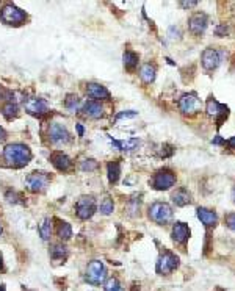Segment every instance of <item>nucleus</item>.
I'll return each mask as SVG.
<instances>
[{
    "label": "nucleus",
    "instance_id": "obj_1",
    "mask_svg": "<svg viewBox=\"0 0 235 291\" xmlns=\"http://www.w3.org/2000/svg\"><path fill=\"white\" fill-rule=\"evenodd\" d=\"M31 160V150L25 144H8L3 149V161L10 168H24Z\"/></svg>",
    "mask_w": 235,
    "mask_h": 291
},
{
    "label": "nucleus",
    "instance_id": "obj_2",
    "mask_svg": "<svg viewBox=\"0 0 235 291\" xmlns=\"http://www.w3.org/2000/svg\"><path fill=\"white\" fill-rule=\"evenodd\" d=\"M107 279V268L100 260H93L87 264L85 280L91 285H102Z\"/></svg>",
    "mask_w": 235,
    "mask_h": 291
},
{
    "label": "nucleus",
    "instance_id": "obj_3",
    "mask_svg": "<svg viewBox=\"0 0 235 291\" xmlns=\"http://www.w3.org/2000/svg\"><path fill=\"white\" fill-rule=\"evenodd\" d=\"M149 218L155 224L165 226L173 219V208L165 202H155L149 207Z\"/></svg>",
    "mask_w": 235,
    "mask_h": 291
},
{
    "label": "nucleus",
    "instance_id": "obj_4",
    "mask_svg": "<svg viewBox=\"0 0 235 291\" xmlns=\"http://www.w3.org/2000/svg\"><path fill=\"white\" fill-rule=\"evenodd\" d=\"M0 19L6 25H21L27 21V13L16 5H5L0 11Z\"/></svg>",
    "mask_w": 235,
    "mask_h": 291
},
{
    "label": "nucleus",
    "instance_id": "obj_5",
    "mask_svg": "<svg viewBox=\"0 0 235 291\" xmlns=\"http://www.w3.org/2000/svg\"><path fill=\"white\" fill-rule=\"evenodd\" d=\"M177 266H179V257L170 251H163V254L158 257L155 269L160 276H168L174 269H177Z\"/></svg>",
    "mask_w": 235,
    "mask_h": 291
},
{
    "label": "nucleus",
    "instance_id": "obj_6",
    "mask_svg": "<svg viewBox=\"0 0 235 291\" xmlns=\"http://www.w3.org/2000/svg\"><path fill=\"white\" fill-rule=\"evenodd\" d=\"M50 177L46 173H31L25 178V186L31 193H43L47 190Z\"/></svg>",
    "mask_w": 235,
    "mask_h": 291
},
{
    "label": "nucleus",
    "instance_id": "obj_7",
    "mask_svg": "<svg viewBox=\"0 0 235 291\" xmlns=\"http://www.w3.org/2000/svg\"><path fill=\"white\" fill-rule=\"evenodd\" d=\"M174 183H176V174L170 169L158 171V173L152 178V186H154V190H157V191L170 190V188L174 186Z\"/></svg>",
    "mask_w": 235,
    "mask_h": 291
},
{
    "label": "nucleus",
    "instance_id": "obj_8",
    "mask_svg": "<svg viewBox=\"0 0 235 291\" xmlns=\"http://www.w3.org/2000/svg\"><path fill=\"white\" fill-rule=\"evenodd\" d=\"M206 111H207V115L210 116V117H215L216 119V127H221V124L229 116V108L226 107V105L218 104V102L213 97L207 100Z\"/></svg>",
    "mask_w": 235,
    "mask_h": 291
},
{
    "label": "nucleus",
    "instance_id": "obj_9",
    "mask_svg": "<svg viewBox=\"0 0 235 291\" xmlns=\"http://www.w3.org/2000/svg\"><path fill=\"white\" fill-rule=\"evenodd\" d=\"M75 211L80 219H89L96 211V201L93 196H82L75 204Z\"/></svg>",
    "mask_w": 235,
    "mask_h": 291
},
{
    "label": "nucleus",
    "instance_id": "obj_10",
    "mask_svg": "<svg viewBox=\"0 0 235 291\" xmlns=\"http://www.w3.org/2000/svg\"><path fill=\"white\" fill-rule=\"evenodd\" d=\"M221 59H223V54L220 50H216L213 47H208L206 49L203 55H201V61H203V67L207 72H212L215 71L218 66L221 64Z\"/></svg>",
    "mask_w": 235,
    "mask_h": 291
},
{
    "label": "nucleus",
    "instance_id": "obj_11",
    "mask_svg": "<svg viewBox=\"0 0 235 291\" xmlns=\"http://www.w3.org/2000/svg\"><path fill=\"white\" fill-rule=\"evenodd\" d=\"M203 102L196 94H185L179 99V110L183 115H196L201 111Z\"/></svg>",
    "mask_w": 235,
    "mask_h": 291
},
{
    "label": "nucleus",
    "instance_id": "obj_12",
    "mask_svg": "<svg viewBox=\"0 0 235 291\" xmlns=\"http://www.w3.org/2000/svg\"><path fill=\"white\" fill-rule=\"evenodd\" d=\"M24 108L27 110V113L36 117H43L49 113V107L47 102L44 99H38V97H29L24 100Z\"/></svg>",
    "mask_w": 235,
    "mask_h": 291
},
{
    "label": "nucleus",
    "instance_id": "obj_13",
    "mask_svg": "<svg viewBox=\"0 0 235 291\" xmlns=\"http://www.w3.org/2000/svg\"><path fill=\"white\" fill-rule=\"evenodd\" d=\"M49 138L54 144H66L71 141V133L63 124L54 122L49 128Z\"/></svg>",
    "mask_w": 235,
    "mask_h": 291
},
{
    "label": "nucleus",
    "instance_id": "obj_14",
    "mask_svg": "<svg viewBox=\"0 0 235 291\" xmlns=\"http://www.w3.org/2000/svg\"><path fill=\"white\" fill-rule=\"evenodd\" d=\"M207 24H208V18L204 13H196L193 14L190 21H188V29L193 35H203L207 29Z\"/></svg>",
    "mask_w": 235,
    "mask_h": 291
},
{
    "label": "nucleus",
    "instance_id": "obj_15",
    "mask_svg": "<svg viewBox=\"0 0 235 291\" xmlns=\"http://www.w3.org/2000/svg\"><path fill=\"white\" fill-rule=\"evenodd\" d=\"M171 235H173L174 243L185 244L188 241V238H190V227L187 224H183V222H176Z\"/></svg>",
    "mask_w": 235,
    "mask_h": 291
},
{
    "label": "nucleus",
    "instance_id": "obj_16",
    "mask_svg": "<svg viewBox=\"0 0 235 291\" xmlns=\"http://www.w3.org/2000/svg\"><path fill=\"white\" fill-rule=\"evenodd\" d=\"M82 115L91 119H99L104 116V107L100 105V102L89 100L82 107Z\"/></svg>",
    "mask_w": 235,
    "mask_h": 291
},
{
    "label": "nucleus",
    "instance_id": "obj_17",
    "mask_svg": "<svg viewBox=\"0 0 235 291\" xmlns=\"http://www.w3.org/2000/svg\"><path fill=\"white\" fill-rule=\"evenodd\" d=\"M196 215L199 218V221L203 222V224L207 227V229H210V227H215L216 226V222H218V216H216V213L213 210H208V208H204V207H199L196 210Z\"/></svg>",
    "mask_w": 235,
    "mask_h": 291
},
{
    "label": "nucleus",
    "instance_id": "obj_18",
    "mask_svg": "<svg viewBox=\"0 0 235 291\" xmlns=\"http://www.w3.org/2000/svg\"><path fill=\"white\" fill-rule=\"evenodd\" d=\"M87 94L89 97L93 99H105V100H110V91H108L105 87L99 83H88L87 87Z\"/></svg>",
    "mask_w": 235,
    "mask_h": 291
},
{
    "label": "nucleus",
    "instance_id": "obj_19",
    "mask_svg": "<svg viewBox=\"0 0 235 291\" xmlns=\"http://www.w3.org/2000/svg\"><path fill=\"white\" fill-rule=\"evenodd\" d=\"M171 198H173V202L177 205V207H185V205H188L191 202V194L187 188H183V186L177 188V190L173 193Z\"/></svg>",
    "mask_w": 235,
    "mask_h": 291
},
{
    "label": "nucleus",
    "instance_id": "obj_20",
    "mask_svg": "<svg viewBox=\"0 0 235 291\" xmlns=\"http://www.w3.org/2000/svg\"><path fill=\"white\" fill-rule=\"evenodd\" d=\"M50 161L58 171H68L71 168V160L68 155H64L63 152H55L50 155Z\"/></svg>",
    "mask_w": 235,
    "mask_h": 291
},
{
    "label": "nucleus",
    "instance_id": "obj_21",
    "mask_svg": "<svg viewBox=\"0 0 235 291\" xmlns=\"http://www.w3.org/2000/svg\"><path fill=\"white\" fill-rule=\"evenodd\" d=\"M49 255L50 259L55 260V262H64L66 259H68V247H66L64 244H52V247H50L49 251Z\"/></svg>",
    "mask_w": 235,
    "mask_h": 291
},
{
    "label": "nucleus",
    "instance_id": "obj_22",
    "mask_svg": "<svg viewBox=\"0 0 235 291\" xmlns=\"http://www.w3.org/2000/svg\"><path fill=\"white\" fill-rule=\"evenodd\" d=\"M122 63L127 71H135L138 66V55L135 52H132V50H125L122 55Z\"/></svg>",
    "mask_w": 235,
    "mask_h": 291
},
{
    "label": "nucleus",
    "instance_id": "obj_23",
    "mask_svg": "<svg viewBox=\"0 0 235 291\" xmlns=\"http://www.w3.org/2000/svg\"><path fill=\"white\" fill-rule=\"evenodd\" d=\"M107 173H108V180H110L112 185L119 180V174H121L119 161H110V163L107 165Z\"/></svg>",
    "mask_w": 235,
    "mask_h": 291
},
{
    "label": "nucleus",
    "instance_id": "obj_24",
    "mask_svg": "<svg viewBox=\"0 0 235 291\" xmlns=\"http://www.w3.org/2000/svg\"><path fill=\"white\" fill-rule=\"evenodd\" d=\"M140 77H141V80L145 82V83H152L155 80V66L152 64H145L141 67V71H140Z\"/></svg>",
    "mask_w": 235,
    "mask_h": 291
},
{
    "label": "nucleus",
    "instance_id": "obj_25",
    "mask_svg": "<svg viewBox=\"0 0 235 291\" xmlns=\"http://www.w3.org/2000/svg\"><path fill=\"white\" fill-rule=\"evenodd\" d=\"M113 146L121 150H133L140 144L138 138H129V140H122V141H118V140H112Z\"/></svg>",
    "mask_w": 235,
    "mask_h": 291
},
{
    "label": "nucleus",
    "instance_id": "obj_26",
    "mask_svg": "<svg viewBox=\"0 0 235 291\" xmlns=\"http://www.w3.org/2000/svg\"><path fill=\"white\" fill-rule=\"evenodd\" d=\"M57 235H58V238H60V239H64V241L72 236V229H71V226L68 224V222H63V221L58 222Z\"/></svg>",
    "mask_w": 235,
    "mask_h": 291
},
{
    "label": "nucleus",
    "instance_id": "obj_27",
    "mask_svg": "<svg viewBox=\"0 0 235 291\" xmlns=\"http://www.w3.org/2000/svg\"><path fill=\"white\" fill-rule=\"evenodd\" d=\"M38 230H39L41 238H43V239H50V236H52V219L46 218V219L39 224Z\"/></svg>",
    "mask_w": 235,
    "mask_h": 291
},
{
    "label": "nucleus",
    "instance_id": "obj_28",
    "mask_svg": "<svg viewBox=\"0 0 235 291\" xmlns=\"http://www.w3.org/2000/svg\"><path fill=\"white\" fill-rule=\"evenodd\" d=\"M64 107L68 108L71 113H75V111H79L80 108V99L77 96H74V94H69L68 99L64 100Z\"/></svg>",
    "mask_w": 235,
    "mask_h": 291
},
{
    "label": "nucleus",
    "instance_id": "obj_29",
    "mask_svg": "<svg viewBox=\"0 0 235 291\" xmlns=\"http://www.w3.org/2000/svg\"><path fill=\"white\" fill-rule=\"evenodd\" d=\"M113 208H115V205H113V201L112 198H104L102 201H100V205H99V210L102 215H110V213H113Z\"/></svg>",
    "mask_w": 235,
    "mask_h": 291
},
{
    "label": "nucleus",
    "instance_id": "obj_30",
    "mask_svg": "<svg viewBox=\"0 0 235 291\" xmlns=\"http://www.w3.org/2000/svg\"><path fill=\"white\" fill-rule=\"evenodd\" d=\"M2 113H3V116H5L6 119H13V117L18 116V105L13 104V102L10 100V102H8V104L2 108Z\"/></svg>",
    "mask_w": 235,
    "mask_h": 291
},
{
    "label": "nucleus",
    "instance_id": "obj_31",
    "mask_svg": "<svg viewBox=\"0 0 235 291\" xmlns=\"http://www.w3.org/2000/svg\"><path fill=\"white\" fill-rule=\"evenodd\" d=\"M105 291H124L122 290V287H121V284L118 282V279L116 277H110L107 282H105Z\"/></svg>",
    "mask_w": 235,
    "mask_h": 291
},
{
    "label": "nucleus",
    "instance_id": "obj_32",
    "mask_svg": "<svg viewBox=\"0 0 235 291\" xmlns=\"http://www.w3.org/2000/svg\"><path fill=\"white\" fill-rule=\"evenodd\" d=\"M99 168V163L96 160H93V158H89V160H85L82 163V169L83 171H96Z\"/></svg>",
    "mask_w": 235,
    "mask_h": 291
},
{
    "label": "nucleus",
    "instance_id": "obj_33",
    "mask_svg": "<svg viewBox=\"0 0 235 291\" xmlns=\"http://www.w3.org/2000/svg\"><path fill=\"white\" fill-rule=\"evenodd\" d=\"M224 222H226V226H228L232 230V232H235V211L234 213H229V215L226 216Z\"/></svg>",
    "mask_w": 235,
    "mask_h": 291
},
{
    "label": "nucleus",
    "instance_id": "obj_34",
    "mask_svg": "<svg viewBox=\"0 0 235 291\" xmlns=\"http://www.w3.org/2000/svg\"><path fill=\"white\" fill-rule=\"evenodd\" d=\"M6 201L8 202H11V204H19V194L18 193H11V191H8L6 193Z\"/></svg>",
    "mask_w": 235,
    "mask_h": 291
},
{
    "label": "nucleus",
    "instance_id": "obj_35",
    "mask_svg": "<svg viewBox=\"0 0 235 291\" xmlns=\"http://www.w3.org/2000/svg\"><path fill=\"white\" fill-rule=\"evenodd\" d=\"M162 149H163V150L160 152V155H162L163 158H166V157H171L173 153H174V149L171 147V146H163Z\"/></svg>",
    "mask_w": 235,
    "mask_h": 291
},
{
    "label": "nucleus",
    "instance_id": "obj_36",
    "mask_svg": "<svg viewBox=\"0 0 235 291\" xmlns=\"http://www.w3.org/2000/svg\"><path fill=\"white\" fill-rule=\"evenodd\" d=\"M137 115H138L137 111H125V113H119L116 116V121L118 119H122V117H135Z\"/></svg>",
    "mask_w": 235,
    "mask_h": 291
},
{
    "label": "nucleus",
    "instance_id": "obj_37",
    "mask_svg": "<svg viewBox=\"0 0 235 291\" xmlns=\"http://www.w3.org/2000/svg\"><path fill=\"white\" fill-rule=\"evenodd\" d=\"M198 2H180V6L182 8H193V6H196Z\"/></svg>",
    "mask_w": 235,
    "mask_h": 291
},
{
    "label": "nucleus",
    "instance_id": "obj_38",
    "mask_svg": "<svg viewBox=\"0 0 235 291\" xmlns=\"http://www.w3.org/2000/svg\"><path fill=\"white\" fill-rule=\"evenodd\" d=\"M6 140V132L3 130L2 127H0V143H3Z\"/></svg>",
    "mask_w": 235,
    "mask_h": 291
},
{
    "label": "nucleus",
    "instance_id": "obj_39",
    "mask_svg": "<svg viewBox=\"0 0 235 291\" xmlns=\"http://www.w3.org/2000/svg\"><path fill=\"white\" fill-rule=\"evenodd\" d=\"M226 144H228L231 149H235V136H234V138H231V140H229L228 143H226Z\"/></svg>",
    "mask_w": 235,
    "mask_h": 291
},
{
    "label": "nucleus",
    "instance_id": "obj_40",
    "mask_svg": "<svg viewBox=\"0 0 235 291\" xmlns=\"http://www.w3.org/2000/svg\"><path fill=\"white\" fill-rule=\"evenodd\" d=\"M77 130H79V136H83V127L80 124H77Z\"/></svg>",
    "mask_w": 235,
    "mask_h": 291
},
{
    "label": "nucleus",
    "instance_id": "obj_41",
    "mask_svg": "<svg viewBox=\"0 0 235 291\" xmlns=\"http://www.w3.org/2000/svg\"><path fill=\"white\" fill-rule=\"evenodd\" d=\"M3 269V259H2V255H0V271Z\"/></svg>",
    "mask_w": 235,
    "mask_h": 291
},
{
    "label": "nucleus",
    "instance_id": "obj_42",
    "mask_svg": "<svg viewBox=\"0 0 235 291\" xmlns=\"http://www.w3.org/2000/svg\"><path fill=\"white\" fill-rule=\"evenodd\" d=\"M232 201H234V204H235V186H234V190H232Z\"/></svg>",
    "mask_w": 235,
    "mask_h": 291
},
{
    "label": "nucleus",
    "instance_id": "obj_43",
    "mask_svg": "<svg viewBox=\"0 0 235 291\" xmlns=\"http://www.w3.org/2000/svg\"><path fill=\"white\" fill-rule=\"evenodd\" d=\"M0 291H6V288H5V285H2V287H0Z\"/></svg>",
    "mask_w": 235,
    "mask_h": 291
},
{
    "label": "nucleus",
    "instance_id": "obj_44",
    "mask_svg": "<svg viewBox=\"0 0 235 291\" xmlns=\"http://www.w3.org/2000/svg\"><path fill=\"white\" fill-rule=\"evenodd\" d=\"M0 235H2V224H0Z\"/></svg>",
    "mask_w": 235,
    "mask_h": 291
}]
</instances>
